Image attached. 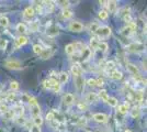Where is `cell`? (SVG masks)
Returning <instances> with one entry per match:
<instances>
[{
	"instance_id": "6da1fadb",
	"label": "cell",
	"mask_w": 147,
	"mask_h": 132,
	"mask_svg": "<svg viewBox=\"0 0 147 132\" xmlns=\"http://www.w3.org/2000/svg\"><path fill=\"white\" fill-rule=\"evenodd\" d=\"M44 87L49 90H53L55 93H58L61 90V84L56 81L55 78H49L46 81H44L43 83Z\"/></svg>"
},
{
	"instance_id": "7a4b0ae2",
	"label": "cell",
	"mask_w": 147,
	"mask_h": 132,
	"mask_svg": "<svg viewBox=\"0 0 147 132\" xmlns=\"http://www.w3.org/2000/svg\"><path fill=\"white\" fill-rule=\"evenodd\" d=\"M111 29L110 26H107V25H103V26H99L98 30L96 31V34H97V39H107L111 35Z\"/></svg>"
},
{
	"instance_id": "3957f363",
	"label": "cell",
	"mask_w": 147,
	"mask_h": 132,
	"mask_svg": "<svg viewBox=\"0 0 147 132\" xmlns=\"http://www.w3.org/2000/svg\"><path fill=\"white\" fill-rule=\"evenodd\" d=\"M5 66L9 69H13V70H18V69L23 68V65L21 62H19L17 60H10V61H6L5 62Z\"/></svg>"
},
{
	"instance_id": "277c9868",
	"label": "cell",
	"mask_w": 147,
	"mask_h": 132,
	"mask_svg": "<svg viewBox=\"0 0 147 132\" xmlns=\"http://www.w3.org/2000/svg\"><path fill=\"white\" fill-rule=\"evenodd\" d=\"M126 49L129 52H132V53H140L145 50V46H144V44L140 43V42H134V43L129 44Z\"/></svg>"
},
{
	"instance_id": "5b68a950",
	"label": "cell",
	"mask_w": 147,
	"mask_h": 132,
	"mask_svg": "<svg viewBox=\"0 0 147 132\" xmlns=\"http://www.w3.org/2000/svg\"><path fill=\"white\" fill-rule=\"evenodd\" d=\"M74 82H75V87L77 89L78 93H81L84 90V87H85V78L84 76H76L74 77Z\"/></svg>"
},
{
	"instance_id": "8992f818",
	"label": "cell",
	"mask_w": 147,
	"mask_h": 132,
	"mask_svg": "<svg viewBox=\"0 0 147 132\" xmlns=\"http://www.w3.org/2000/svg\"><path fill=\"white\" fill-rule=\"evenodd\" d=\"M136 28H137V26H136V23L131 21V22H129V23L122 29V33L124 35L129 37V35H131L132 33H134V32L136 31Z\"/></svg>"
},
{
	"instance_id": "52a82bcc",
	"label": "cell",
	"mask_w": 147,
	"mask_h": 132,
	"mask_svg": "<svg viewBox=\"0 0 147 132\" xmlns=\"http://www.w3.org/2000/svg\"><path fill=\"white\" fill-rule=\"evenodd\" d=\"M68 29L71 32H81L84 30V24L79 21H71L68 25Z\"/></svg>"
},
{
	"instance_id": "ba28073f",
	"label": "cell",
	"mask_w": 147,
	"mask_h": 132,
	"mask_svg": "<svg viewBox=\"0 0 147 132\" xmlns=\"http://www.w3.org/2000/svg\"><path fill=\"white\" fill-rule=\"evenodd\" d=\"M126 67H127V70L129 72V74L131 75H133L136 78H141V73H140V70H138V68L135 66L134 64L132 63H127V65H126Z\"/></svg>"
},
{
	"instance_id": "9c48e42d",
	"label": "cell",
	"mask_w": 147,
	"mask_h": 132,
	"mask_svg": "<svg viewBox=\"0 0 147 132\" xmlns=\"http://www.w3.org/2000/svg\"><path fill=\"white\" fill-rule=\"evenodd\" d=\"M92 118H93L94 121H97L99 123H105V122L108 121V116H107L105 113H102V112L93 113Z\"/></svg>"
},
{
	"instance_id": "30bf717a",
	"label": "cell",
	"mask_w": 147,
	"mask_h": 132,
	"mask_svg": "<svg viewBox=\"0 0 147 132\" xmlns=\"http://www.w3.org/2000/svg\"><path fill=\"white\" fill-rule=\"evenodd\" d=\"M74 101H75V97H74L73 94H66L63 96V102H64V105L70 106V105L74 104Z\"/></svg>"
},
{
	"instance_id": "8fae6325",
	"label": "cell",
	"mask_w": 147,
	"mask_h": 132,
	"mask_svg": "<svg viewBox=\"0 0 147 132\" xmlns=\"http://www.w3.org/2000/svg\"><path fill=\"white\" fill-rule=\"evenodd\" d=\"M34 14H35V10L32 7L25 8L24 11H23V16H24V18H26V19H32L34 17Z\"/></svg>"
},
{
	"instance_id": "7c38bea8",
	"label": "cell",
	"mask_w": 147,
	"mask_h": 132,
	"mask_svg": "<svg viewBox=\"0 0 147 132\" xmlns=\"http://www.w3.org/2000/svg\"><path fill=\"white\" fill-rule=\"evenodd\" d=\"M53 50L52 49H45V50H43L41 53H40V57L42 58V60H47V58H49V57H52V55H53Z\"/></svg>"
},
{
	"instance_id": "4fadbf2b",
	"label": "cell",
	"mask_w": 147,
	"mask_h": 132,
	"mask_svg": "<svg viewBox=\"0 0 147 132\" xmlns=\"http://www.w3.org/2000/svg\"><path fill=\"white\" fill-rule=\"evenodd\" d=\"M71 73H73L74 77L82 75V68L80 67L79 64H74L73 66H71Z\"/></svg>"
},
{
	"instance_id": "5bb4252c",
	"label": "cell",
	"mask_w": 147,
	"mask_h": 132,
	"mask_svg": "<svg viewBox=\"0 0 147 132\" xmlns=\"http://www.w3.org/2000/svg\"><path fill=\"white\" fill-rule=\"evenodd\" d=\"M80 52H81V57H82L84 62H85V61H88V60H89V57L91 56V50H90V49H88V47H86V46L80 51Z\"/></svg>"
},
{
	"instance_id": "9a60e30c",
	"label": "cell",
	"mask_w": 147,
	"mask_h": 132,
	"mask_svg": "<svg viewBox=\"0 0 147 132\" xmlns=\"http://www.w3.org/2000/svg\"><path fill=\"white\" fill-rule=\"evenodd\" d=\"M26 43H28V38L24 37V35H20V37L16 40V45H17V47H21V46L25 45Z\"/></svg>"
},
{
	"instance_id": "2e32d148",
	"label": "cell",
	"mask_w": 147,
	"mask_h": 132,
	"mask_svg": "<svg viewBox=\"0 0 147 132\" xmlns=\"http://www.w3.org/2000/svg\"><path fill=\"white\" fill-rule=\"evenodd\" d=\"M98 95L96 94V93H89V94L86 96V100L87 102H89V104H92V102H97L98 101Z\"/></svg>"
},
{
	"instance_id": "e0dca14e",
	"label": "cell",
	"mask_w": 147,
	"mask_h": 132,
	"mask_svg": "<svg viewBox=\"0 0 147 132\" xmlns=\"http://www.w3.org/2000/svg\"><path fill=\"white\" fill-rule=\"evenodd\" d=\"M110 77L112 78V79H114V81H120V79L123 77V75L120 70H117V69H113V70L110 73Z\"/></svg>"
},
{
	"instance_id": "ac0fdd59",
	"label": "cell",
	"mask_w": 147,
	"mask_h": 132,
	"mask_svg": "<svg viewBox=\"0 0 147 132\" xmlns=\"http://www.w3.org/2000/svg\"><path fill=\"white\" fill-rule=\"evenodd\" d=\"M31 114H32L33 118L41 116V108L38 106V104L35 105V106H33V107H31Z\"/></svg>"
},
{
	"instance_id": "d6986e66",
	"label": "cell",
	"mask_w": 147,
	"mask_h": 132,
	"mask_svg": "<svg viewBox=\"0 0 147 132\" xmlns=\"http://www.w3.org/2000/svg\"><path fill=\"white\" fill-rule=\"evenodd\" d=\"M98 98H100L102 101H108V99H109V95H108V93H107V90H104V89H102V90H100L98 94Z\"/></svg>"
},
{
	"instance_id": "ffe728a7",
	"label": "cell",
	"mask_w": 147,
	"mask_h": 132,
	"mask_svg": "<svg viewBox=\"0 0 147 132\" xmlns=\"http://www.w3.org/2000/svg\"><path fill=\"white\" fill-rule=\"evenodd\" d=\"M129 105L127 104H123V105H120L119 108H117V111L121 113V114H126V113L129 112Z\"/></svg>"
},
{
	"instance_id": "44dd1931",
	"label": "cell",
	"mask_w": 147,
	"mask_h": 132,
	"mask_svg": "<svg viewBox=\"0 0 147 132\" xmlns=\"http://www.w3.org/2000/svg\"><path fill=\"white\" fill-rule=\"evenodd\" d=\"M68 78H69V75L67 72H61L59 74V83L61 84H66L68 82Z\"/></svg>"
},
{
	"instance_id": "7402d4cb",
	"label": "cell",
	"mask_w": 147,
	"mask_h": 132,
	"mask_svg": "<svg viewBox=\"0 0 147 132\" xmlns=\"http://www.w3.org/2000/svg\"><path fill=\"white\" fill-rule=\"evenodd\" d=\"M61 17H63L64 19H70V18L73 17V11L69 10V9H64V10L61 11Z\"/></svg>"
},
{
	"instance_id": "603a6c76",
	"label": "cell",
	"mask_w": 147,
	"mask_h": 132,
	"mask_svg": "<svg viewBox=\"0 0 147 132\" xmlns=\"http://www.w3.org/2000/svg\"><path fill=\"white\" fill-rule=\"evenodd\" d=\"M65 52H66V54H68V55H73L74 53L76 52L74 44L71 43V44H68V45H66V46H65Z\"/></svg>"
},
{
	"instance_id": "cb8c5ba5",
	"label": "cell",
	"mask_w": 147,
	"mask_h": 132,
	"mask_svg": "<svg viewBox=\"0 0 147 132\" xmlns=\"http://www.w3.org/2000/svg\"><path fill=\"white\" fill-rule=\"evenodd\" d=\"M57 34H58V28L55 26V25L49 28V30H47V35H49V37H55Z\"/></svg>"
},
{
	"instance_id": "d4e9b609",
	"label": "cell",
	"mask_w": 147,
	"mask_h": 132,
	"mask_svg": "<svg viewBox=\"0 0 147 132\" xmlns=\"http://www.w3.org/2000/svg\"><path fill=\"white\" fill-rule=\"evenodd\" d=\"M17 31H18L19 33H21V34L26 33V31H28L26 25H25L24 23H19V24H17Z\"/></svg>"
},
{
	"instance_id": "484cf974",
	"label": "cell",
	"mask_w": 147,
	"mask_h": 132,
	"mask_svg": "<svg viewBox=\"0 0 147 132\" xmlns=\"http://www.w3.org/2000/svg\"><path fill=\"white\" fill-rule=\"evenodd\" d=\"M99 42L100 41L97 38H91V40H90V50H97Z\"/></svg>"
},
{
	"instance_id": "4316f807",
	"label": "cell",
	"mask_w": 147,
	"mask_h": 132,
	"mask_svg": "<svg viewBox=\"0 0 147 132\" xmlns=\"http://www.w3.org/2000/svg\"><path fill=\"white\" fill-rule=\"evenodd\" d=\"M107 6H108V9H109V11L111 12H113L115 9H117V1H107Z\"/></svg>"
},
{
	"instance_id": "83f0119b",
	"label": "cell",
	"mask_w": 147,
	"mask_h": 132,
	"mask_svg": "<svg viewBox=\"0 0 147 132\" xmlns=\"http://www.w3.org/2000/svg\"><path fill=\"white\" fill-rule=\"evenodd\" d=\"M33 123H34V126L35 127H40L43 125V118L41 117V116H38V117H34L33 118Z\"/></svg>"
},
{
	"instance_id": "f1b7e54d",
	"label": "cell",
	"mask_w": 147,
	"mask_h": 132,
	"mask_svg": "<svg viewBox=\"0 0 147 132\" xmlns=\"http://www.w3.org/2000/svg\"><path fill=\"white\" fill-rule=\"evenodd\" d=\"M108 49H109V45L105 43V42H99L98 44V47H97V50H100L101 52H107L108 51Z\"/></svg>"
},
{
	"instance_id": "f546056e",
	"label": "cell",
	"mask_w": 147,
	"mask_h": 132,
	"mask_svg": "<svg viewBox=\"0 0 147 132\" xmlns=\"http://www.w3.org/2000/svg\"><path fill=\"white\" fill-rule=\"evenodd\" d=\"M98 17L100 20H107L108 17H109V13H108L107 10H100L98 13Z\"/></svg>"
},
{
	"instance_id": "4dcf8cb0",
	"label": "cell",
	"mask_w": 147,
	"mask_h": 132,
	"mask_svg": "<svg viewBox=\"0 0 147 132\" xmlns=\"http://www.w3.org/2000/svg\"><path fill=\"white\" fill-rule=\"evenodd\" d=\"M0 25L3 26V28H7L9 25V19L7 18L6 16H1L0 17Z\"/></svg>"
},
{
	"instance_id": "1f68e13d",
	"label": "cell",
	"mask_w": 147,
	"mask_h": 132,
	"mask_svg": "<svg viewBox=\"0 0 147 132\" xmlns=\"http://www.w3.org/2000/svg\"><path fill=\"white\" fill-rule=\"evenodd\" d=\"M109 105H110L111 107H117V98H114V97H109V99H108V101H107Z\"/></svg>"
},
{
	"instance_id": "d6a6232c",
	"label": "cell",
	"mask_w": 147,
	"mask_h": 132,
	"mask_svg": "<svg viewBox=\"0 0 147 132\" xmlns=\"http://www.w3.org/2000/svg\"><path fill=\"white\" fill-rule=\"evenodd\" d=\"M28 102H29V105H30L31 107H33V106H35V105H37L36 98H34V97H32V96H29V99H28Z\"/></svg>"
},
{
	"instance_id": "836d02e7",
	"label": "cell",
	"mask_w": 147,
	"mask_h": 132,
	"mask_svg": "<svg viewBox=\"0 0 147 132\" xmlns=\"http://www.w3.org/2000/svg\"><path fill=\"white\" fill-rule=\"evenodd\" d=\"M33 51H34L35 54H38V55H40V53L43 51V49H42V46H41L40 44H35V45H33Z\"/></svg>"
},
{
	"instance_id": "e575fe53",
	"label": "cell",
	"mask_w": 147,
	"mask_h": 132,
	"mask_svg": "<svg viewBox=\"0 0 147 132\" xmlns=\"http://www.w3.org/2000/svg\"><path fill=\"white\" fill-rule=\"evenodd\" d=\"M10 89L11 90H18L19 89V83L18 82H16V81H13V82L10 83Z\"/></svg>"
},
{
	"instance_id": "d590c367",
	"label": "cell",
	"mask_w": 147,
	"mask_h": 132,
	"mask_svg": "<svg viewBox=\"0 0 147 132\" xmlns=\"http://www.w3.org/2000/svg\"><path fill=\"white\" fill-rule=\"evenodd\" d=\"M99 26H100V25H99L98 23H96V22H94V23H91V24H90V26H89V30H90L91 32H93V33H96V31L98 30Z\"/></svg>"
},
{
	"instance_id": "8d00e7d4",
	"label": "cell",
	"mask_w": 147,
	"mask_h": 132,
	"mask_svg": "<svg viewBox=\"0 0 147 132\" xmlns=\"http://www.w3.org/2000/svg\"><path fill=\"white\" fill-rule=\"evenodd\" d=\"M87 84H88V86H90V87H96V86H97V81H96L94 78H90V79L87 81Z\"/></svg>"
},
{
	"instance_id": "74e56055",
	"label": "cell",
	"mask_w": 147,
	"mask_h": 132,
	"mask_svg": "<svg viewBox=\"0 0 147 132\" xmlns=\"http://www.w3.org/2000/svg\"><path fill=\"white\" fill-rule=\"evenodd\" d=\"M7 40H5V39H1L0 38V50H5L7 46Z\"/></svg>"
},
{
	"instance_id": "f35d334b",
	"label": "cell",
	"mask_w": 147,
	"mask_h": 132,
	"mask_svg": "<svg viewBox=\"0 0 147 132\" xmlns=\"http://www.w3.org/2000/svg\"><path fill=\"white\" fill-rule=\"evenodd\" d=\"M54 119H55V114H54V112H49L47 114H46V120L47 121H54Z\"/></svg>"
},
{
	"instance_id": "ab89813d",
	"label": "cell",
	"mask_w": 147,
	"mask_h": 132,
	"mask_svg": "<svg viewBox=\"0 0 147 132\" xmlns=\"http://www.w3.org/2000/svg\"><path fill=\"white\" fill-rule=\"evenodd\" d=\"M140 114V108L138 107H134L133 108V111H132V117L135 118V117H138Z\"/></svg>"
},
{
	"instance_id": "60d3db41",
	"label": "cell",
	"mask_w": 147,
	"mask_h": 132,
	"mask_svg": "<svg viewBox=\"0 0 147 132\" xmlns=\"http://www.w3.org/2000/svg\"><path fill=\"white\" fill-rule=\"evenodd\" d=\"M114 67H115V64H114V62H112V61L108 62L107 65H105V68L107 69H114Z\"/></svg>"
},
{
	"instance_id": "b9f144b4",
	"label": "cell",
	"mask_w": 147,
	"mask_h": 132,
	"mask_svg": "<svg viewBox=\"0 0 147 132\" xmlns=\"http://www.w3.org/2000/svg\"><path fill=\"white\" fill-rule=\"evenodd\" d=\"M58 3H61V6L65 9H67V7L69 6V1H58Z\"/></svg>"
},
{
	"instance_id": "7bdbcfd3",
	"label": "cell",
	"mask_w": 147,
	"mask_h": 132,
	"mask_svg": "<svg viewBox=\"0 0 147 132\" xmlns=\"http://www.w3.org/2000/svg\"><path fill=\"white\" fill-rule=\"evenodd\" d=\"M97 81V86H103L104 85V81L102 78H98V79H96Z\"/></svg>"
},
{
	"instance_id": "ee69618b",
	"label": "cell",
	"mask_w": 147,
	"mask_h": 132,
	"mask_svg": "<svg viewBox=\"0 0 147 132\" xmlns=\"http://www.w3.org/2000/svg\"><path fill=\"white\" fill-rule=\"evenodd\" d=\"M0 111L6 113L7 111H8V107H7L6 105H1V106H0Z\"/></svg>"
},
{
	"instance_id": "f6af8a7d",
	"label": "cell",
	"mask_w": 147,
	"mask_h": 132,
	"mask_svg": "<svg viewBox=\"0 0 147 132\" xmlns=\"http://www.w3.org/2000/svg\"><path fill=\"white\" fill-rule=\"evenodd\" d=\"M30 132H41V130H40V128H38V127L33 126L32 128H31Z\"/></svg>"
},
{
	"instance_id": "bcb514c9",
	"label": "cell",
	"mask_w": 147,
	"mask_h": 132,
	"mask_svg": "<svg viewBox=\"0 0 147 132\" xmlns=\"http://www.w3.org/2000/svg\"><path fill=\"white\" fill-rule=\"evenodd\" d=\"M14 98H16V94H14V93H11V94L8 96V99H9V100H12Z\"/></svg>"
},
{
	"instance_id": "7dc6e473",
	"label": "cell",
	"mask_w": 147,
	"mask_h": 132,
	"mask_svg": "<svg viewBox=\"0 0 147 132\" xmlns=\"http://www.w3.org/2000/svg\"><path fill=\"white\" fill-rule=\"evenodd\" d=\"M91 132H104V131H101V130H92Z\"/></svg>"
},
{
	"instance_id": "c3c4849f",
	"label": "cell",
	"mask_w": 147,
	"mask_h": 132,
	"mask_svg": "<svg viewBox=\"0 0 147 132\" xmlns=\"http://www.w3.org/2000/svg\"><path fill=\"white\" fill-rule=\"evenodd\" d=\"M125 132H133L132 130H125Z\"/></svg>"
}]
</instances>
